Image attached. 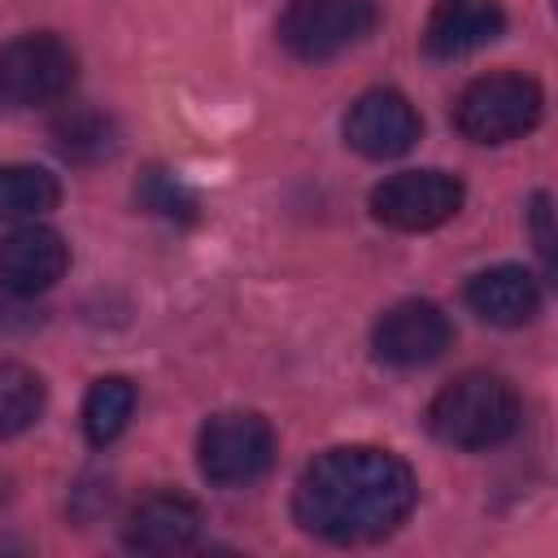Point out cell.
Segmentation results:
<instances>
[{"instance_id": "cell-1", "label": "cell", "mask_w": 558, "mask_h": 558, "mask_svg": "<svg viewBox=\"0 0 558 558\" xmlns=\"http://www.w3.org/2000/svg\"><path fill=\"white\" fill-rule=\"evenodd\" d=\"M418 501V480L405 458L375 445H340L318 453L296 488V523L331 545H366L397 532Z\"/></svg>"}, {"instance_id": "cell-2", "label": "cell", "mask_w": 558, "mask_h": 558, "mask_svg": "<svg viewBox=\"0 0 558 558\" xmlns=\"http://www.w3.org/2000/svg\"><path fill=\"white\" fill-rule=\"evenodd\" d=\"M519 392L488 371H466L449 379L432 405H427V427L436 440L453 449H493L514 436L519 427Z\"/></svg>"}, {"instance_id": "cell-3", "label": "cell", "mask_w": 558, "mask_h": 558, "mask_svg": "<svg viewBox=\"0 0 558 558\" xmlns=\"http://www.w3.org/2000/svg\"><path fill=\"white\" fill-rule=\"evenodd\" d=\"M541 113H545L541 83L527 78V74H514V70L480 74L453 100V126L471 144H510V140H523L541 122Z\"/></svg>"}, {"instance_id": "cell-4", "label": "cell", "mask_w": 558, "mask_h": 558, "mask_svg": "<svg viewBox=\"0 0 558 558\" xmlns=\"http://www.w3.org/2000/svg\"><path fill=\"white\" fill-rule=\"evenodd\" d=\"M74 78H78V57L52 31H31L0 48V105L9 109L57 105L70 96Z\"/></svg>"}, {"instance_id": "cell-5", "label": "cell", "mask_w": 558, "mask_h": 558, "mask_svg": "<svg viewBox=\"0 0 558 558\" xmlns=\"http://www.w3.org/2000/svg\"><path fill=\"white\" fill-rule=\"evenodd\" d=\"M201 475L218 488H244L275 462V432L253 410H222L201 427L196 440Z\"/></svg>"}, {"instance_id": "cell-6", "label": "cell", "mask_w": 558, "mask_h": 558, "mask_svg": "<svg viewBox=\"0 0 558 558\" xmlns=\"http://www.w3.org/2000/svg\"><path fill=\"white\" fill-rule=\"evenodd\" d=\"M379 22L375 0H288L279 17V44L296 61H331L362 44Z\"/></svg>"}, {"instance_id": "cell-7", "label": "cell", "mask_w": 558, "mask_h": 558, "mask_svg": "<svg viewBox=\"0 0 558 558\" xmlns=\"http://www.w3.org/2000/svg\"><path fill=\"white\" fill-rule=\"evenodd\" d=\"M462 209V183L445 170H401L375 183L371 214L392 231H432Z\"/></svg>"}, {"instance_id": "cell-8", "label": "cell", "mask_w": 558, "mask_h": 558, "mask_svg": "<svg viewBox=\"0 0 558 558\" xmlns=\"http://www.w3.org/2000/svg\"><path fill=\"white\" fill-rule=\"evenodd\" d=\"M453 344V323L436 301H397L392 310H384V318L371 331V349L379 362L397 366V371H414V366H432L436 357H445V349Z\"/></svg>"}, {"instance_id": "cell-9", "label": "cell", "mask_w": 558, "mask_h": 558, "mask_svg": "<svg viewBox=\"0 0 558 558\" xmlns=\"http://www.w3.org/2000/svg\"><path fill=\"white\" fill-rule=\"evenodd\" d=\"M418 131H423V122H418L414 105L392 87L362 92L344 113V144L371 161H388V157L410 153Z\"/></svg>"}, {"instance_id": "cell-10", "label": "cell", "mask_w": 558, "mask_h": 558, "mask_svg": "<svg viewBox=\"0 0 558 558\" xmlns=\"http://www.w3.org/2000/svg\"><path fill=\"white\" fill-rule=\"evenodd\" d=\"M70 266V244L61 231L22 222L9 235H0V288L13 296H35L52 288Z\"/></svg>"}, {"instance_id": "cell-11", "label": "cell", "mask_w": 558, "mask_h": 558, "mask_svg": "<svg viewBox=\"0 0 558 558\" xmlns=\"http://www.w3.org/2000/svg\"><path fill=\"white\" fill-rule=\"evenodd\" d=\"M501 31H506V13L497 0H436L423 26V48L436 61H453L493 44Z\"/></svg>"}, {"instance_id": "cell-12", "label": "cell", "mask_w": 558, "mask_h": 558, "mask_svg": "<svg viewBox=\"0 0 558 558\" xmlns=\"http://www.w3.org/2000/svg\"><path fill=\"white\" fill-rule=\"evenodd\" d=\"M201 510L183 493H153L122 519V545L135 554H179L196 541Z\"/></svg>"}, {"instance_id": "cell-13", "label": "cell", "mask_w": 558, "mask_h": 558, "mask_svg": "<svg viewBox=\"0 0 558 558\" xmlns=\"http://www.w3.org/2000/svg\"><path fill=\"white\" fill-rule=\"evenodd\" d=\"M466 305L493 327H523L541 314V279L523 266H488L466 283Z\"/></svg>"}, {"instance_id": "cell-14", "label": "cell", "mask_w": 558, "mask_h": 558, "mask_svg": "<svg viewBox=\"0 0 558 558\" xmlns=\"http://www.w3.org/2000/svg\"><path fill=\"white\" fill-rule=\"evenodd\" d=\"M61 201V183L26 161H9L0 166V222H35L39 214L57 209Z\"/></svg>"}, {"instance_id": "cell-15", "label": "cell", "mask_w": 558, "mask_h": 558, "mask_svg": "<svg viewBox=\"0 0 558 558\" xmlns=\"http://www.w3.org/2000/svg\"><path fill=\"white\" fill-rule=\"evenodd\" d=\"M135 410V384L122 379V375H105L87 388V401H83V432L92 445H109L122 436L126 418Z\"/></svg>"}, {"instance_id": "cell-16", "label": "cell", "mask_w": 558, "mask_h": 558, "mask_svg": "<svg viewBox=\"0 0 558 558\" xmlns=\"http://www.w3.org/2000/svg\"><path fill=\"white\" fill-rule=\"evenodd\" d=\"M44 414V379L31 366L0 362V440L26 432Z\"/></svg>"}, {"instance_id": "cell-17", "label": "cell", "mask_w": 558, "mask_h": 558, "mask_svg": "<svg viewBox=\"0 0 558 558\" xmlns=\"http://www.w3.org/2000/svg\"><path fill=\"white\" fill-rule=\"evenodd\" d=\"M52 135H57L61 157H70V161H100V157L113 153V122L100 118V113H92V109L65 113L52 126Z\"/></svg>"}, {"instance_id": "cell-18", "label": "cell", "mask_w": 558, "mask_h": 558, "mask_svg": "<svg viewBox=\"0 0 558 558\" xmlns=\"http://www.w3.org/2000/svg\"><path fill=\"white\" fill-rule=\"evenodd\" d=\"M140 196H144V205H148L153 214H161V218H183V222L196 218V196H192L174 174H166V170H153V174L144 179Z\"/></svg>"}, {"instance_id": "cell-19", "label": "cell", "mask_w": 558, "mask_h": 558, "mask_svg": "<svg viewBox=\"0 0 558 558\" xmlns=\"http://www.w3.org/2000/svg\"><path fill=\"white\" fill-rule=\"evenodd\" d=\"M532 218H536V244H541V253H545V262H549V201L545 196H536V209H532Z\"/></svg>"}, {"instance_id": "cell-20", "label": "cell", "mask_w": 558, "mask_h": 558, "mask_svg": "<svg viewBox=\"0 0 558 558\" xmlns=\"http://www.w3.org/2000/svg\"><path fill=\"white\" fill-rule=\"evenodd\" d=\"M0 497H4V480H0Z\"/></svg>"}]
</instances>
